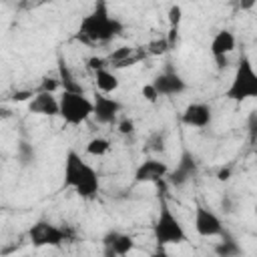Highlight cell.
<instances>
[{
  "label": "cell",
  "instance_id": "cell-36",
  "mask_svg": "<svg viewBox=\"0 0 257 257\" xmlns=\"http://www.w3.org/2000/svg\"><path fill=\"white\" fill-rule=\"evenodd\" d=\"M255 217H257V205H255Z\"/></svg>",
  "mask_w": 257,
  "mask_h": 257
},
{
  "label": "cell",
  "instance_id": "cell-7",
  "mask_svg": "<svg viewBox=\"0 0 257 257\" xmlns=\"http://www.w3.org/2000/svg\"><path fill=\"white\" fill-rule=\"evenodd\" d=\"M193 225H195V231L201 235V237H219L225 229H223V223L219 219V215L215 211H211L209 207H205L203 203H197L195 205V217H193Z\"/></svg>",
  "mask_w": 257,
  "mask_h": 257
},
{
  "label": "cell",
  "instance_id": "cell-15",
  "mask_svg": "<svg viewBox=\"0 0 257 257\" xmlns=\"http://www.w3.org/2000/svg\"><path fill=\"white\" fill-rule=\"evenodd\" d=\"M102 247H104V255L108 257H122L128 255L135 247V239L126 233H118V231H108L102 237Z\"/></svg>",
  "mask_w": 257,
  "mask_h": 257
},
{
  "label": "cell",
  "instance_id": "cell-8",
  "mask_svg": "<svg viewBox=\"0 0 257 257\" xmlns=\"http://www.w3.org/2000/svg\"><path fill=\"white\" fill-rule=\"evenodd\" d=\"M199 173V165H197V159L193 157L191 151H183L179 161H177V167L173 171H169L167 179L173 187H185L189 181H193Z\"/></svg>",
  "mask_w": 257,
  "mask_h": 257
},
{
  "label": "cell",
  "instance_id": "cell-4",
  "mask_svg": "<svg viewBox=\"0 0 257 257\" xmlns=\"http://www.w3.org/2000/svg\"><path fill=\"white\" fill-rule=\"evenodd\" d=\"M225 96L233 102H243L249 98H257V70L249 56H241L235 68V74L231 78L229 88L225 90Z\"/></svg>",
  "mask_w": 257,
  "mask_h": 257
},
{
  "label": "cell",
  "instance_id": "cell-25",
  "mask_svg": "<svg viewBox=\"0 0 257 257\" xmlns=\"http://www.w3.org/2000/svg\"><path fill=\"white\" fill-rule=\"evenodd\" d=\"M169 24L171 26H179L181 24V20H183V8L179 6V4H173L171 8H169Z\"/></svg>",
  "mask_w": 257,
  "mask_h": 257
},
{
  "label": "cell",
  "instance_id": "cell-32",
  "mask_svg": "<svg viewBox=\"0 0 257 257\" xmlns=\"http://www.w3.org/2000/svg\"><path fill=\"white\" fill-rule=\"evenodd\" d=\"M221 207H223V211H227V213H233V211H235V203H233V199H231L229 195H223Z\"/></svg>",
  "mask_w": 257,
  "mask_h": 257
},
{
  "label": "cell",
  "instance_id": "cell-3",
  "mask_svg": "<svg viewBox=\"0 0 257 257\" xmlns=\"http://www.w3.org/2000/svg\"><path fill=\"white\" fill-rule=\"evenodd\" d=\"M153 235L159 245H181L189 239L181 219L173 213L165 197L159 201V217L153 225Z\"/></svg>",
  "mask_w": 257,
  "mask_h": 257
},
{
  "label": "cell",
  "instance_id": "cell-14",
  "mask_svg": "<svg viewBox=\"0 0 257 257\" xmlns=\"http://www.w3.org/2000/svg\"><path fill=\"white\" fill-rule=\"evenodd\" d=\"M169 165L165 161H159V159H147L143 161L137 171H135V181L137 183H159L163 179H167L169 175Z\"/></svg>",
  "mask_w": 257,
  "mask_h": 257
},
{
  "label": "cell",
  "instance_id": "cell-1",
  "mask_svg": "<svg viewBox=\"0 0 257 257\" xmlns=\"http://www.w3.org/2000/svg\"><path fill=\"white\" fill-rule=\"evenodd\" d=\"M122 30H124L122 22L110 16L106 2L96 0L94 8L80 20L76 38L86 44H102V42H110L112 38L120 36Z\"/></svg>",
  "mask_w": 257,
  "mask_h": 257
},
{
  "label": "cell",
  "instance_id": "cell-31",
  "mask_svg": "<svg viewBox=\"0 0 257 257\" xmlns=\"http://www.w3.org/2000/svg\"><path fill=\"white\" fill-rule=\"evenodd\" d=\"M32 96H34V92H32V90H16L10 98L20 102V100H28V98H32Z\"/></svg>",
  "mask_w": 257,
  "mask_h": 257
},
{
  "label": "cell",
  "instance_id": "cell-6",
  "mask_svg": "<svg viewBox=\"0 0 257 257\" xmlns=\"http://www.w3.org/2000/svg\"><path fill=\"white\" fill-rule=\"evenodd\" d=\"M30 243L34 247H60L64 241H68V231L62 227L52 225L50 221H36L28 229Z\"/></svg>",
  "mask_w": 257,
  "mask_h": 257
},
{
  "label": "cell",
  "instance_id": "cell-28",
  "mask_svg": "<svg viewBox=\"0 0 257 257\" xmlns=\"http://www.w3.org/2000/svg\"><path fill=\"white\" fill-rule=\"evenodd\" d=\"M118 133H120V135H131V133H135V122H133L131 118H122V120L118 122Z\"/></svg>",
  "mask_w": 257,
  "mask_h": 257
},
{
  "label": "cell",
  "instance_id": "cell-33",
  "mask_svg": "<svg viewBox=\"0 0 257 257\" xmlns=\"http://www.w3.org/2000/svg\"><path fill=\"white\" fill-rule=\"evenodd\" d=\"M257 6V0H239V8L241 10H251Z\"/></svg>",
  "mask_w": 257,
  "mask_h": 257
},
{
  "label": "cell",
  "instance_id": "cell-24",
  "mask_svg": "<svg viewBox=\"0 0 257 257\" xmlns=\"http://www.w3.org/2000/svg\"><path fill=\"white\" fill-rule=\"evenodd\" d=\"M18 159L22 165H28L30 161H34V149L28 143H20L18 145Z\"/></svg>",
  "mask_w": 257,
  "mask_h": 257
},
{
  "label": "cell",
  "instance_id": "cell-19",
  "mask_svg": "<svg viewBox=\"0 0 257 257\" xmlns=\"http://www.w3.org/2000/svg\"><path fill=\"white\" fill-rule=\"evenodd\" d=\"M215 253L221 255V257H235V255H241V245L227 231H223L221 241L215 245Z\"/></svg>",
  "mask_w": 257,
  "mask_h": 257
},
{
  "label": "cell",
  "instance_id": "cell-22",
  "mask_svg": "<svg viewBox=\"0 0 257 257\" xmlns=\"http://www.w3.org/2000/svg\"><path fill=\"white\" fill-rule=\"evenodd\" d=\"M86 68H88L92 74H96L98 70L108 68V60H106V56H90V58L86 60Z\"/></svg>",
  "mask_w": 257,
  "mask_h": 257
},
{
  "label": "cell",
  "instance_id": "cell-23",
  "mask_svg": "<svg viewBox=\"0 0 257 257\" xmlns=\"http://www.w3.org/2000/svg\"><path fill=\"white\" fill-rule=\"evenodd\" d=\"M145 149H147V151H157V153H161V151L165 149V135H163V133L151 135V139H149V143H147Z\"/></svg>",
  "mask_w": 257,
  "mask_h": 257
},
{
  "label": "cell",
  "instance_id": "cell-2",
  "mask_svg": "<svg viewBox=\"0 0 257 257\" xmlns=\"http://www.w3.org/2000/svg\"><path fill=\"white\" fill-rule=\"evenodd\" d=\"M64 187L72 189L82 199H92L98 195L100 181L96 171L76 153L68 151L64 159Z\"/></svg>",
  "mask_w": 257,
  "mask_h": 257
},
{
  "label": "cell",
  "instance_id": "cell-17",
  "mask_svg": "<svg viewBox=\"0 0 257 257\" xmlns=\"http://www.w3.org/2000/svg\"><path fill=\"white\" fill-rule=\"evenodd\" d=\"M58 80L62 90H72V92H84V88L80 86V82L76 80V76L72 74V70L68 68L66 60L62 56H58Z\"/></svg>",
  "mask_w": 257,
  "mask_h": 257
},
{
  "label": "cell",
  "instance_id": "cell-30",
  "mask_svg": "<svg viewBox=\"0 0 257 257\" xmlns=\"http://www.w3.org/2000/svg\"><path fill=\"white\" fill-rule=\"evenodd\" d=\"M249 137L255 143V139H257V114L255 112H251V116H249Z\"/></svg>",
  "mask_w": 257,
  "mask_h": 257
},
{
  "label": "cell",
  "instance_id": "cell-9",
  "mask_svg": "<svg viewBox=\"0 0 257 257\" xmlns=\"http://www.w3.org/2000/svg\"><path fill=\"white\" fill-rule=\"evenodd\" d=\"M149 52L147 48H141V46H118L114 48L106 60H108V68H131L143 60H147Z\"/></svg>",
  "mask_w": 257,
  "mask_h": 257
},
{
  "label": "cell",
  "instance_id": "cell-34",
  "mask_svg": "<svg viewBox=\"0 0 257 257\" xmlns=\"http://www.w3.org/2000/svg\"><path fill=\"white\" fill-rule=\"evenodd\" d=\"M217 179H219V181H227V179H231V169H229V167H223V169L217 173Z\"/></svg>",
  "mask_w": 257,
  "mask_h": 257
},
{
  "label": "cell",
  "instance_id": "cell-20",
  "mask_svg": "<svg viewBox=\"0 0 257 257\" xmlns=\"http://www.w3.org/2000/svg\"><path fill=\"white\" fill-rule=\"evenodd\" d=\"M110 151V143H108V139H104V137H94V139H90L88 143H86V153L90 155V157H102V155H106Z\"/></svg>",
  "mask_w": 257,
  "mask_h": 257
},
{
  "label": "cell",
  "instance_id": "cell-16",
  "mask_svg": "<svg viewBox=\"0 0 257 257\" xmlns=\"http://www.w3.org/2000/svg\"><path fill=\"white\" fill-rule=\"evenodd\" d=\"M28 110L32 114H40V116H56L60 112V100L52 94V92H44L38 90L30 102H28Z\"/></svg>",
  "mask_w": 257,
  "mask_h": 257
},
{
  "label": "cell",
  "instance_id": "cell-5",
  "mask_svg": "<svg viewBox=\"0 0 257 257\" xmlns=\"http://www.w3.org/2000/svg\"><path fill=\"white\" fill-rule=\"evenodd\" d=\"M60 112L58 116L66 122V124H80L84 122L88 116H92L94 112V102L84 96V92H72V90H62L60 94Z\"/></svg>",
  "mask_w": 257,
  "mask_h": 257
},
{
  "label": "cell",
  "instance_id": "cell-18",
  "mask_svg": "<svg viewBox=\"0 0 257 257\" xmlns=\"http://www.w3.org/2000/svg\"><path fill=\"white\" fill-rule=\"evenodd\" d=\"M94 80H96V88H98V92H104V94L114 92V90L118 88V84H120L118 76H116L110 68H102V70H98V72L94 74Z\"/></svg>",
  "mask_w": 257,
  "mask_h": 257
},
{
  "label": "cell",
  "instance_id": "cell-26",
  "mask_svg": "<svg viewBox=\"0 0 257 257\" xmlns=\"http://www.w3.org/2000/svg\"><path fill=\"white\" fill-rule=\"evenodd\" d=\"M141 92H143V96H145V100H149V102H157V100H159V92H157V88L153 86V82H149V84H145Z\"/></svg>",
  "mask_w": 257,
  "mask_h": 257
},
{
  "label": "cell",
  "instance_id": "cell-13",
  "mask_svg": "<svg viewBox=\"0 0 257 257\" xmlns=\"http://www.w3.org/2000/svg\"><path fill=\"white\" fill-rule=\"evenodd\" d=\"M211 120H213V110L207 102H191L181 114V122L191 128H205L211 124Z\"/></svg>",
  "mask_w": 257,
  "mask_h": 257
},
{
  "label": "cell",
  "instance_id": "cell-21",
  "mask_svg": "<svg viewBox=\"0 0 257 257\" xmlns=\"http://www.w3.org/2000/svg\"><path fill=\"white\" fill-rule=\"evenodd\" d=\"M169 50H171V46H169L167 36L155 38V40H151V42L147 44V52H149L151 56H163V54L169 52Z\"/></svg>",
  "mask_w": 257,
  "mask_h": 257
},
{
  "label": "cell",
  "instance_id": "cell-29",
  "mask_svg": "<svg viewBox=\"0 0 257 257\" xmlns=\"http://www.w3.org/2000/svg\"><path fill=\"white\" fill-rule=\"evenodd\" d=\"M167 40H169V46H171V50L177 46V42H179V26H171V30H169V34H167Z\"/></svg>",
  "mask_w": 257,
  "mask_h": 257
},
{
  "label": "cell",
  "instance_id": "cell-11",
  "mask_svg": "<svg viewBox=\"0 0 257 257\" xmlns=\"http://www.w3.org/2000/svg\"><path fill=\"white\" fill-rule=\"evenodd\" d=\"M235 46H237L235 34L229 32V30H219V32L213 36V40H211V44H209V50H211L213 58L217 60V66H219V68H227V66H229V58H227V56L235 50Z\"/></svg>",
  "mask_w": 257,
  "mask_h": 257
},
{
  "label": "cell",
  "instance_id": "cell-10",
  "mask_svg": "<svg viewBox=\"0 0 257 257\" xmlns=\"http://www.w3.org/2000/svg\"><path fill=\"white\" fill-rule=\"evenodd\" d=\"M92 102H94L92 116L96 118V122H100V124H112V122H116L118 112L122 110V104L116 98H112V96H108L104 92H96L94 98H92Z\"/></svg>",
  "mask_w": 257,
  "mask_h": 257
},
{
  "label": "cell",
  "instance_id": "cell-12",
  "mask_svg": "<svg viewBox=\"0 0 257 257\" xmlns=\"http://www.w3.org/2000/svg\"><path fill=\"white\" fill-rule=\"evenodd\" d=\"M153 86L157 88L159 96H177V94L187 90L185 78L179 72H175L173 68H167L161 74H157L153 78Z\"/></svg>",
  "mask_w": 257,
  "mask_h": 257
},
{
  "label": "cell",
  "instance_id": "cell-35",
  "mask_svg": "<svg viewBox=\"0 0 257 257\" xmlns=\"http://www.w3.org/2000/svg\"><path fill=\"white\" fill-rule=\"evenodd\" d=\"M255 155H257V139H255Z\"/></svg>",
  "mask_w": 257,
  "mask_h": 257
},
{
  "label": "cell",
  "instance_id": "cell-27",
  "mask_svg": "<svg viewBox=\"0 0 257 257\" xmlns=\"http://www.w3.org/2000/svg\"><path fill=\"white\" fill-rule=\"evenodd\" d=\"M58 86H60V80H56V78H42V82H40V88H38V90L54 92Z\"/></svg>",
  "mask_w": 257,
  "mask_h": 257
}]
</instances>
